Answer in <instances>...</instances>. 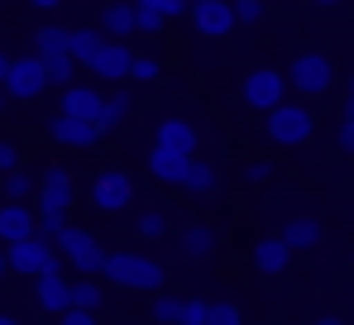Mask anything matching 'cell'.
Here are the masks:
<instances>
[{"label": "cell", "instance_id": "obj_17", "mask_svg": "<svg viewBox=\"0 0 354 325\" xmlns=\"http://www.w3.org/2000/svg\"><path fill=\"white\" fill-rule=\"evenodd\" d=\"M292 263V249L283 244V234H263L259 244H254V268L268 272V277H278V272Z\"/></svg>", "mask_w": 354, "mask_h": 325}, {"label": "cell", "instance_id": "obj_29", "mask_svg": "<svg viewBox=\"0 0 354 325\" xmlns=\"http://www.w3.org/2000/svg\"><path fill=\"white\" fill-rule=\"evenodd\" d=\"M134 230H139V239H163V234H168V211L149 206L144 216L134 220Z\"/></svg>", "mask_w": 354, "mask_h": 325}, {"label": "cell", "instance_id": "obj_39", "mask_svg": "<svg viewBox=\"0 0 354 325\" xmlns=\"http://www.w3.org/2000/svg\"><path fill=\"white\" fill-rule=\"evenodd\" d=\"M15 167H19V144L0 139V177H5V172H15Z\"/></svg>", "mask_w": 354, "mask_h": 325}, {"label": "cell", "instance_id": "obj_24", "mask_svg": "<svg viewBox=\"0 0 354 325\" xmlns=\"http://www.w3.org/2000/svg\"><path fill=\"white\" fill-rule=\"evenodd\" d=\"M34 187H39V177H34V172H24V167H15V172H5V177H0V196H5V201H19V206L34 196Z\"/></svg>", "mask_w": 354, "mask_h": 325}, {"label": "cell", "instance_id": "obj_32", "mask_svg": "<svg viewBox=\"0 0 354 325\" xmlns=\"http://www.w3.org/2000/svg\"><path fill=\"white\" fill-rule=\"evenodd\" d=\"M62 230H67V216H58V211H34V234H39V239L53 244Z\"/></svg>", "mask_w": 354, "mask_h": 325}, {"label": "cell", "instance_id": "obj_16", "mask_svg": "<svg viewBox=\"0 0 354 325\" xmlns=\"http://www.w3.org/2000/svg\"><path fill=\"white\" fill-rule=\"evenodd\" d=\"M101 39H111V44H124L129 34H134V5L129 0H111V5H101Z\"/></svg>", "mask_w": 354, "mask_h": 325}, {"label": "cell", "instance_id": "obj_2", "mask_svg": "<svg viewBox=\"0 0 354 325\" xmlns=\"http://www.w3.org/2000/svg\"><path fill=\"white\" fill-rule=\"evenodd\" d=\"M101 272L120 287H139V292H163V282H168V268L149 254H106Z\"/></svg>", "mask_w": 354, "mask_h": 325}, {"label": "cell", "instance_id": "obj_5", "mask_svg": "<svg viewBox=\"0 0 354 325\" xmlns=\"http://www.w3.org/2000/svg\"><path fill=\"white\" fill-rule=\"evenodd\" d=\"M283 77H288V91H297V96H321V91H330L335 67L326 53H297Z\"/></svg>", "mask_w": 354, "mask_h": 325}, {"label": "cell", "instance_id": "obj_34", "mask_svg": "<svg viewBox=\"0 0 354 325\" xmlns=\"http://www.w3.org/2000/svg\"><path fill=\"white\" fill-rule=\"evenodd\" d=\"M206 325H244V316H239L235 301H211V316H206Z\"/></svg>", "mask_w": 354, "mask_h": 325}, {"label": "cell", "instance_id": "obj_46", "mask_svg": "<svg viewBox=\"0 0 354 325\" xmlns=\"http://www.w3.org/2000/svg\"><path fill=\"white\" fill-rule=\"evenodd\" d=\"M5 67H10V57H5V48H0V82H5Z\"/></svg>", "mask_w": 354, "mask_h": 325}, {"label": "cell", "instance_id": "obj_42", "mask_svg": "<svg viewBox=\"0 0 354 325\" xmlns=\"http://www.w3.org/2000/svg\"><path fill=\"white\" fill-rule=\"evenodd\" d=\"M311 325H350V321H345V316H335V311H321Z\"/></svg>", "mask_w": 354, "mask_h": 325}, {"label": "cell", "instance_id": "obj_36", "mask_svg": "<svg viewBox=\"0 0 354 325\" xmlns=\"http://www.w3.org/2000/svg\"><path fill=\"white\" fill-rule=\"evenodd\" d=\"M139 10H153V15H158V19H163V24H168V19H173V15H182V10H187V0H144V5H139Z\"/></svg>", "mask_w": 354, "mask_h": 325}, {"label": "cell", "instance_id": "obj_9", "mask_svg": "<svg viewBox=\"0 0 354 325\" xmlns=\"http://www.w3.org/2000/svg\"><path fill=\"white\" fill-rule=\"evenodd\" d=\"M34 196H39V211H58V216H67L72 201H77V182H72L67 167H44Z\"/></svg>", "mask_w": 354, "mask_h": 325}, {"label": "cell", "instance_id": "obj_37", "mask_svg": "<svg viewBox=\"0 0 354 325\" xmlns=\"http://www.w3.org/2000/svg\"><path fill=\"white\" fill-rule=\"evenodd\" d=\"M134 29H139V34H163V19H158L153 10H139V5H134Z\"/></svg>", "mask_w": 354, "mask_h": 325}, {"label": "cell", "instance_id": "obj_31", "mask_svg": "<svg viewBox=\"0 0 354 325\" xmlns=\"http://www.w3.org/2000/svg\"><path fill=\"white\" fill-rule=\"evenodd\" d=\"M177 316H182V301H177V297H163V292H153L149 321H158V325H177Z\"/></svg>", "mask_w": 354, "mask_h": 325}, {"label": "cell", "instance_id": "obj_10", "mask_svg": "<svg viewBox=\"0 0 354 325\" xmlns=\"http://www.w3.org/2000/svg\"><path fill=\"white\" fill-rule=\"evenodd\" d=\"M101 106H106V91H96L91 82H72V86L62 91L58 115H72V120H86V124H96V120H101Z\"/></svg>", "mask_w": 354, "mask_h": 325}, {"label": "cell", "instance_id": "obj_11", "mask_svg": "<svg viewBox=\"0 0 354 325\" xmlns=\"http://www.w3.org/2000/svg\"><path fill=\"white\" fill-rule=\"evenodd\" d=\"M48 139L62 144V149H91L96 139H101V129L96 124H86V120H72V115H48Z\"/></svg>", "mask_w": 354, "mask_h": 325}, {"label": "cell", "instance_id": "obj_3", "mask_svg": "<svg viewBox=\"0 0 354 325\" xmlns=\"http://www.w3.org/2000/svg\"><path fill=\"white\" fill-rule=\"evenodd\" d=\"M311 129H316V115H311V106H301V101H283L278 110L263 115V134H268L278 149H297V144H306Z\"/></svg>", "mask_w": 354, "mask_h": 325}, {"label": "cell", "instance_id": "obj_21", "mask_svg": "<svg viewBox=\"0 0 354 325\" xmlns=\"http://www.w3.org/2000/svg\"><path fill=\"white\" fill-rule=\"evenodd\" d=\"M283 244L288 249H316L321 244V220H311V216H292L288 220V230H283Z\"/></svg>", "mask_w": 354, "mask_h": 325}, {"label": "cell", "instance_id": "obj_43", "mask_svg": "<svg viewBox=\"0 0 354 325\" xmlns=\"http://www.w3.org/2000/svg\"><path fill=\"white\" fill-rule=\"evenodd\" d=\"M345 115H354V77H350V91H345Z\"/></svg>", "mask_w": 354, "mask_h": 325}, {"label": "cell", "instance_id": "obj_7", "mask_svg": "<svg viewBox=\"0 0 354 325\" xmlns=\"http://www.w3.org/2000/svg\"><path fill=\"white\" fill-rule=\"evenodd\" d=\"M0 86H5V101H39V96L48 91L39 57H10L5 82H0Z\"/></svg>", "mask_w": 354, "mask_h": 325}, {"label": "cell", "instance_id": "obj_19", "mask_svg": "<svg viewBox=\"0 0 354 325\" xmlns=\"http://www.w3.org/2000/svg\"><path fill=\"white\" fill-rule=\"evenodd\" d=\"M187 162L182 154H168V149H149V172H153V182H163V187H182V177H187Z\"/></svg>", "mask_w": 354, "mask_h": 325}, {"label": "cell", "instance_id": "obj_45", "mask_svg": "<svg viewBox=\"0 0 354 325\" xmlns=\"http://www.w3.org/2000/svg\"><path fill=\"white\" fill-rule=\"evenodd\" d=\"M34 5H39V10H58L62 0H34Z\"/></svg>", "mask_w": 354, "mask_h": 325}, {"label": "cell", "instance_id": "obj_23", "mask_svg": "<svg viewBox=\"0 0 354 325\" xmlns=\"http://www.w3.org/2000/svg\"><path fill=\"white\" fill-rule=\"evenodd\" d=\"M182 254H187V259H211V254H216V230H211V225L182 230Z\"/></svg>", "mask_w": 354, "mask_h": 325}, {"label": "cell", "instance_id": "obj_28", "mask_svg": "<svg viewBox=\"0 0 354 325\" xmlns=\"http://www.w3.org/2000/svg\"><path fill=\"white\" fill-rule=\"evenodd\" d=\"M101 297H106V292H101L91 277H77V282H72V311H91V316H96Z\"/></svg>", "mask_w": 354, "mask_h": 325}, {"label": "cell", "instance_id": "obj_26", "mask_svg": "<svg viewBox=\"0 0 354 325\" xmlns=\"http://www.w3.org/2000/svg\"><path fill=\"white\" fill-rule=\"evenodd\" d=\"M129 106H134V101H129V91H111V96H106V106H101L96 129H101V134H106V129H120V124H124V115H129Z\"/></svg>", "mask_w": 354, "mask_h": 325}, {"label": "cell", "instance_id": "obj_48", "mask_svg": "<svg viewBox=\"0 0 354 325\" xmlns=\"http://www.w3.org/2000/svg\"><path fill=\"white\" fill-rule=\"evenodd\" d=\"M316 5H340V0H316Z\"/></svg>", "mask_w": 354, "mask_h": 325}, {"label": "cell", "instance_id": "obj_15", "mask_svg": "<svg viewBox=\"0 0 354 325\" xmlns=\"http://www.w3.org/2000/svg\"><path fill=\"white\" fill-rule=\"evenodd\" d=\"M129 67H134V48L129 44H101V53L91 57V72L101 82H129Z\"/></svg>", "mask_w": 354, "mask_h": 325}, {"label": "cell", "instance_id": "obj_25", "mask_svg": "<svg viewBox=\"0 0 354 325\" xmlns=\"http://www.w3.org/2000/svg\"><path fill=\"white\" fill-rule=\"evenodd\" d=\"M39 67H44V82L48 86H58V91H67L72 82H77V62L67 53H58V57H39Z\"/></svg>", "mask_w": 354, "mask_h": 325}, {"label": "cell", "instance_id": "obj_20", "mask_svg": "<svg viewBox=\"0 0 354 325\" xmlns=\"http://www.w3.org/2000/svg\"><path fill=\"white\" fill-rule=\"evenodd\" d=\"M216 187H221L216 162H206V158L187 162V177H182V192H187V196H216Z\"/></svg>", "mask_w": 354, "mask_h": 325}, {"label": "cell", "instance_id": "obj_22", "mask_svg": "<svg viewBox=\"0 0 354 325\" xmlns=\"http://www.w3.org/2000/svg\"><path fill=\"white\" fill-rule=\"evenodd\" d=\"M101 44H106L101 29H67V57L72 62H86L91 67V57L101 53Z\"/></svg>", "mask_w": 354, "mask_h": 325}, {"label": "cell", "instance_id": "obj_27", "mask_svg": "<svg viewBox=\"0 0 354 325\" xmlns=\"http://www.w3.org/2000/svg\"><path fill=\"white\" fill-rule=\"evenodd\" d=\"M34 48H39V57H58V53H67V29H62V24H39V34H34Z\"/></svg>", "mask_w": 354, "mask_h": 325}, {"label": "cell", "instance_id": "obj_33", "mask_svg": "<svg viewBox=\"0 0 354 325\" xmlns=\"http://www.w3.org/2000/svg\"><path fill=\"white\" fill-rule=\"evenodd\" d=\"M158 72H163V67H158V57H153V53H134V67H129L134 82H158Z\"/></svg>", "mask_w": 354, "mask_h": 325}, {"label": "cell", "instance_id": "obj_12", "mask_svg": "<svg viewBox=\"0 0 354 325\" xmlns=\"http://www.w3.org/2000/svg\"><path fill=\"white\" fill-rule=\"evenodd\" d=\"M34 306L48 311V316L72 311V282H67L62 272H44V277H34Z\"/></svg>", "mask_w": 354, "mask_h": 325}, {"label": "cell", "instance_id": "obj_18", "mask_svg": "<svg viewBox=\"0 0 354 325\" xmlns=\"http://www.w3.org/2000/svg\"><path fill=\"white\" fill-rule=\"evenodd\" d=\"M34 234V206H19V201H5L0 206V239L5 244H19Z\"/></svg>", "mask_w": 354, "mask_h": 325}, {"label": "cell", "instance_id": "obj_49", "mask_svg": "<svg viewBox=\"0 0 354 325\" xmlns=\"http://www.w3.org/2000/svg\"><path fill=\"white\" fill-rule=\"evenodd\" d=\"M0 115H5V91H0Z\"/></svg>", "mask_w": 354, "mask_h": 325}, {"label": "cell", "instance_id": "obj_1", "mask_svg": "<svg viewBox=\"0 0 354 325\" xmlns=\"http://www.w3.org/2000/svg\"><path fill=\"white\" fill-rule=\"evenodd\" d=\"M53 244H58V259L77 272V277H96V272L106 268V249H101V239H96L86 225H67Z\"/></svg>", "mask_w": 354, "mask_h": 325}, {"label": "cell", "instance_id": "obj_35", "mask_svg": "<svg viewBox=\"0 0 354 325\" xmlns=\"http://www.w3.org/2000/svg\"><path fill=\"white\" fill-rule=\"evenodd\" d=\"M206 316H211V301H182L177 325H206Z\"/></svg>", "mask_w": 354, "mask_h": 325}, {"label": "cell", "instance_id": "obj_47", "mask_svg": "<svg viewBox=\"0 0 354 325\" xmlns=\"http://www.w3.org/2000/svg\"><path fill=\"white\" fill-rule=\"evenodd\" d=\"M0 282H5V249H0Z\"/></svg>", "mask_w": 354, "mask_h": 325}, {"label": "cell", "instance_id": "obj_6", "mask_svg": "<svg viewBox=\"0 0 354 325\" xmlns=\"http://www.w3.org/2000/svg\"><path fill=\"white\" fill-rule=\"evenodd\" d=\"M288 101V77L278 72V67H254L249 77H244V106L259 110V115H268V110H278Z\"/></svg>", "mask_w": 354, "mask_h": 325}, {"label": "cell", "instance_id": "obj_38", "mask_svg": "<svg viewBox=\"0 0 354 325\" xmlns=\"http://www.w3.org/2000/svg\"><path fill=\"white\" fill-rule=\"evenodd\" d=\"M335 144H340V154H354V115H340V124H335Z\"/></svg>", "mask_w": 354, "mask_h": 325}, {"label": "cell", "instance_id": "obj_51", "mask_svg": "<svg viewBox=\"0 0 354 325\" xmlns=\"http://www.w3.org/2000/svg\"><path fill=\"white\" fill-rule=\"evenodd\" d=\"M129 5H144V0H129Z\"/></svg>", "mask_w": 354, "mask_h": 325}, {"label": "cell", "instance_id": "obj_14", "mask_svg": "<svg viewBox=\"0 0 354 325\" xmlns=\"http://www.w3.org/2000/svg\"><path fill=\"white\" fill-rule=\"evenodd\" d=\"M153 144L168 149V154H182V158H196V124L182 120V115H168V120H158V139Z\"/></svg>", "mask_w": 354, "mask_h": 325}, {"label": "cell", "instance_id": "obj_41", "mask_svg": "<svg viewBox=\"0 0 354 325\" xmlns=\"http://www.w3.org/2000/svg\"><path fill=\"white\" fill-rule=\"evenodd\" d=\"M58 325H96V316H91V311H62Z\"/></svg>", "mask_w": 354, "mask_h": 325}, {"label": "cell", "instance_id": "obj_44", "mask_svg": "<svg viewBox=\"0 0 354 325\" xmlns=\"http://www.w3.org/2000/svg\"><path fill=\"white\" fill-rule=\"evenodd\" d=\"M0 325H24V321H19L15 311H0Z\"/></svg>", "mask_w": 354, "mask_h": 325}, {"label": "cell", "instance_id": "obj_50", "mask_svg": "<svg viewBox=\"0 0 354 325\" xmlns=\"http://www.w3.org/2000/svg\"><path fill=\"white\" fill-rule=\"evenodd\" d=\"M187 5H201V0H187Z\"/></svg>", "mask_w": 354, "mask_h": 325}, {"label": "cell", "instance_id": "obj_30", "mask_svg": "<svg viewBox=\"0 0 354 325\" xmlns=\"http://www.w3.org/2000/svg\"><path fill=\"white\" fill-rule=\"evenodd\" d=\"M230 15H235V24H244V29H254V24H263L268 5H263V0H230Z\"/></svg>", "mask_w": 354, "mask_h": 325}, {"label": "cell", "instance_id": "obj_8", "mask_svg": "<svg viewBox=\"0 0 354 325\" xmlns=\"http://www.w3.org/2000/svg\"><path fill=\"white\" fill-rule=\"evenodd\" d=\"M134 201V182L120 172V167H101L96 172V182H91V206L96 211H106V216H115Z\"/></svg>", "mask_w": 354, "mask_h": 325}, {"label": "cell", "instance_id": "obj_40", "mask_svg": "<svg viewBox=\"0 0 354 325\" xmlns=\"http://www.w3.org/2000/svg\"><path fill=\"white\" fill-rule=\"evenodd\" d=\"M244 177H249V182H268V177H273V162H268V158H254L249 167H244Z\"/></svg>", "mask_w": 354, "mask_h": 325}, {"label": "cell", "instance_id": "obj_13", "mask_svg": "<svg viewBox=\"0 0 354 325\" xmlns=\"http://www.w3.org/2000/svg\"><path fill=\"white\" fill-rule=\"evenodd\" d=\"M192 24H196V34H206V39H225V34L235 29L230 0H201V5H192Z\"/></svg>", "mask_w": 354, "mask_h": 325}, {"label": "cell", "instance_id": "obj_4", "mask_svg": "<svg viewBox=\"0 0 354 325\" xmlns=\"http://www.w3.org/2000/svg\"><path fill=\"white\" fill-rule=\"evenodd\" d=\"M5 268L24 272V277H44V272H62V259L53 254L48 239L29 234V239H19V244H5Z\"/></svg>", "mask_w": 354, "mask_h": 325}]
</instances>
